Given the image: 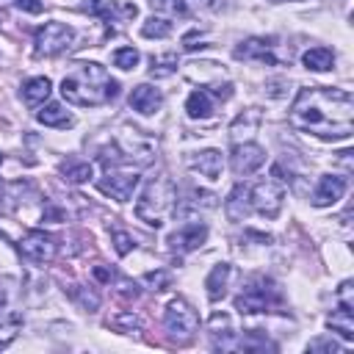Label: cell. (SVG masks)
<instances>
[{
  "instance_id": "obj_1",
  "label": "cell",
  "mask_w": 354,
  "mask_h": 354,
  "mask_svg": "<svg viewBox=\"0 0 354 354\" xmlns=\"http://www.w3.org/2000/svg\"><path fill=\"white\" fill-rule=\"evenodd\" d=\"M290 124L318 138H348L354 130V100L346 88H299L290 105Z\"/></svg>"
},
{
  "instance_id": "obj_2",
  "label": "cell",
  "mask_w": 354,
  "mask_h": 354,
  "mask_svg": "<svg viewBox=\"0 0 354 354\" xmlns=\"http://www.w3.org/2000/svg\"><path fill=\"white\" fill-rule=\"evenodd\" d=\"M119 94V83L97 61L75 64L61 80V97L80 108H97Z\"/></svg>"
},
{
  "instance_id": "obj_3",
  "label": "cell",
  "mask_w": 354,
  "mask_h": 354,
  "mask_svg": "<svg viewBox=\"0 0 354 354\" xmlns=\"http://www.w3.org/2000/svg\"><path fill=\"white\" fill-rule=\"evenodd\" d=\"M174 205H177V185L166 174H160L144 185L136 202V216L149 227H160L166 216L174 210Z\"/></svg>"
},
{
  "instance_id": "obj_4",
  "label": "cell",
  "mask_w": 354,
  "mask_h": 354,
  "mask_svg": "<svg viewBox=\"0 0 354 354\" xmlns=\"http://www.w3.org/2000/svg\"><path fill=\"white\" fill-rule=\"evenodd\" d=\"M282 307H285V304H282V293H279V288H277L271 279H266V277H254V279H249V282L241 288V293L235 296V310H238L241 315H254V313H285Z\"/></svg>"
},
{
  "instance_id": "obj_5",
  "label": "cell",
  "mask_w": 354,
  "mask_h": 354,
  "mask_svg": "<svg viewBox=\"0 0 354 354\" xmlns=\"http://www.w3.org/2000/svg\"><path fill=\"white\" fill-rule=\"evenodd\" d=\"M163 329H166L171 343L185 346L194 340V335L199 329V318L185 299H171L166 304V313H163Z\"/></svg>"
},
{
  "instance_id": "obj_6",
  "label": "cell",
  "mask_w": 354,
  "mask_h": 354,
  "mask_svg": "<svg viewBox=\"0 0 354 354\" xmlns=\"http://www.w3.org/2000/svg\"><path fill=\"white\" fill-rule=\"evenodd\" d=\"M282 199H285V185L277 177H266L260 183H254L249 188V207L257 210L266 218H277L282 210Z\"/></svg>"
},
{
  "instance_id": "obj_7",
  "label": "cell",
  "mask_w": 354,
  "mask_h": 354,
  "mask_svg": "<svg viewBox=\"0 0 354 354\" xmlns=\"http://www.w3.org/2000/svg\"><path fill=\"white\" fill-rule=\"evenodd\" d=\"M75 39V30L64 22H47L33 33V53L36 55H58L64 53Z\"/></svg>"
},
{
  "instance_id": "obj_8",
  "label": "cell",
  "mask_w": 354,
  "mask_h": 354,
  "mask_svg": "<svg viewBox=\"0 0 354 354\" xmlns=\"http://www.w3.org/2000/svg\"><path fill=\"white\" fill-rule=\"evenodd\" d=\"M138 171L136 169H122V166H111V169H105V174L97 180V188L105 194V196H111V199H116V202H127L130 196H133V191L138 188Z\"/></svg>"
},
{
  "instance_id": "obj_9",
  "label": "cell",
  "mask_w": 354,
  "mask_h": 354,
  "mask_svg": "<svg viewBox=\"0 0 354 354\" xmlns=\"http://www.w3.org/2000/svg\"><path fill=\"white\" fill-rule=\"evenodd\" d=\"M277 39L274 36H252L246 41H241L235 47V58H243V61H263V64H279V55H277Z\"/></svg>"
},
{
  "instance_id": "obj_10",
  "label": "cell",
  "mask_w": 354,
  "mask_h": 354,
  "mask_svg": "<svg viewBox=\"0 0 354 354\" xmlns=\"http://www.w3.org/2000/svg\"><path fill=\"white\" fill-rule=\"evenodd\" d=\"M263 163H266V152H263V147H257V144H252V141H241V144L232 147L230 166H232V171H235L238 177H249V174H254Z\"/></svg>"
},
{
  "instance_id": "obj_11",
  "label": "cell",
  "mask_w": 354,
  "mask_h": 354,
  "mask_svg": "<svg viewBox=\"0 0 354 354\" xmlns=\"http://www.w3.org/2000/svg\"><path fill=\"white\" fill-rule=\"evenodd\" d=\"M19 252L30 260V263H50L55 254H58V243L53 235L41 232V230H33L28 232L22 241H19Z\"/></svg>"
},
{
  "instance_id": "obj_12",
  "label": "cell",
  "mask_w": 354,
  "mask_h": 354,
  "mask_svg": "<svg viewBox=\"0 0 354 354\" xmlns=\"http://www.w3.org/2000/svg\"><path fill=\"white\" fill-rule=\"evenodd\" d=\"M205 241H207V227L196 221V224H185V227H180V230L169 238V246H171V252L185 254V252L199 249Z\"/></svg>"
},
{
  "instance_id": "obj_13",
  "label": "cell",
  "mask_w": 354,
  "mask_h": 354,
  "mask_svg": "<svg viewBox=\"0 0 354 354\" xmlns=\"http://www.w3.org/2000/svg\"><path fill=\"white\" fill-rule=\"evenodd\" d=\"M346 194V177H337V174H324L313 191V205L315 207H329L335 205L337 199H343Z\"/></svg>"
},
{
  "instance_id": "obj_14",
  "label": "cell",
  "mask_w": 354,
  "mask_h": 354,
  "mask_svg": "<svg viewBox=\"0 0 354 354\" xmlns=\"http://www.w3.org/2000/svg\"><path fill=\"white\" fill-rule=\"evenodd\" d=\"M188 166H191V171H199L207 180H218L221 169H224V158L218 149H202V152L188 158Z\"/></svg>"
},
{
  "instance_id": "obj_15",
  "label": "cell",
  "mask_w": 354,
  "mask_h": 354,
  "mask_svg": "<svg viewBox=\"0 0 354 354\" xmlns=\"http://www.w3.org/2000/svg\"><path fill=\"white\" fill-rule=\"evenodd\" d=\"M207 332H210V337H213V348H221V351L238 348L235 332H232V326H230V315L213 313V315H210V324H207Z\"/></svg>"
},
{
  "instance_id": "obj_16",
  "label": "cell",
  "mask_w": 354,
  "mask_h": 354,
  "mask_svg": "<svg viewBox=\"0 0 354 354\" xmlns=\"http://www.w3.org/2000/svg\"><path fill=\"white\" fill-rule=\"evenodd\" d=\"M160 105H163V94L155 86H149V83H141V86H136L130 91V108L138 111V113H144V116L155 113Z\"/></svg>"
},
{
  "instance_id": "obj_17",
  "label": "cell",
  "mask_w": 354,
  "mask_h": 354,
  "mask_svg": "<svg viewBox=\"0 0 354 354\" xmlns=\"http://www.w3.org/2000/svg\"><path fill=\"white\" fill-rule=\"evenodd\" d=\"M257 127H260V111H257V108H249V111L238 113L235 122L230 124V138H232L235 144L249 141V138L257 133Z\"/></svg>"
},
{
  "instance_id": "obj_18",
  "label": "cell",
  "mask_w": 354,
  "mask_h": 354,
  "mask_svg": "<svg viewBox=\"0 0 354 354\" xmlns=\"http://www.w3.org/2000/svg\"><path fill=\"white\" fill-rule=\"evenodd\" d=\"M326 326L332 332H337L343 340H354V307L351 304H337L332 310V315L326 318Z\"/></svg>"
},
{
  "instance_id": "obj_19",
  "label": "cell",
  "mask_w": 354,
  "mask_h": 354,
  "mask_svg": "<svg viewBox=\"0 0 354 354\" xmlns=\"http://www.w3.org/2000/svg\"><path fill=\"white\" fill-rule=\"evenodd\" d=\"M224 210L232 221H243L249 216V185H235L224 202Z\"/></svg>"
},
{
  "instance_id": "obj_20",
  "label": "cell",
  "mask_w": 354,
  "mask_h": 354,
  "mask_svg": "<svg viewBox=\"0 0 354 354\" xmlns=\"http://www.w3.org/2000/svg\"><path fill=\"white\" fill-rule=\"evenodd\" d=\"M230 274H232V268H230L227 263L213 266V271H210V274H207V279H205V288H207V299H210V301L224 299V293H227V282H230Z\"/></svg>"
},
{
  "instance_id": "obj_21",
  "label": "cell",
  "mask_w": 354,
  "mask_h": 354,
  "mask_svg": "<svg viewBox=\"0 0 354 354\" xmlns=\"http://www.w3.org/2000/svg\"><path fill=\"white\" fill-rule=\"evenodd\" d=\"M36 122H41L44 127H58V130H66V127H72V124H75L72 113H66V111H64L58 102L44 105V108L36 113Z\"/></svg>"
},
{
  "instance_id": "obj_22",
  "label": "cell",
  "mask_w": 354,
  "mask_h": 354,
  "mask_svg": "<svg viewBox=\"0 0 354 354\" xmlns=\"http://www.w3.org/2000/svg\"><path fill=\"white\" fill-rule=\"evenodd\" d=\"M50 91H53V83H50V77H30V80L22 86V100H25L30 108H36V105L47 102Z\"/></svg>"
},
{
  "instance_id": "obj_23",
  "label": "cell",
  "mask_w": 354,
  "mask_h": 354,
  "mask_svg": "<svg viewBox=\"0 0 354 354\" xmlns=\"http://www.w3.org/2000/svg\"><path fill=\"white\" fill-rule=\"evenodd\" d=\"M185 111L191 119H207L213 113V100H210V91L207 88H196L191 91V97L185 100Z\"/></svg>"
},
{
  "instance_id": "obj_24",
  "label": "cell",
  "mask_w": 354,
  "mask_h": 354,
  "mask_svg": "<svg viewBox=\"0 0 354 354\" xmlns=\"http://www.w3.org/2000/svg\"><path fill=\"white\" fill-rule=\"evenodd\" d=\"M301 64H304L307 69H313V72H326V69H332V64H335V53H332L329 47H310V50L301 55Z\"/></svg>"
},
{
  "instance_id": "obj_25",
  "label": "cell",
  "mask_w": 354,
  "mask_h": 354,
  "mask_svg": "<svg viewBox=\"0 0 354 354\" xmlns=\"http://www.w3.org/2000/svg\"><path fill=\"white\" fill-rule=\"evenodd\" d=\"M61 171H64V177H66L69 183H75V185L88 183L91 174H94L91 163H83V160H64V163H61Z\"/></svg>"
},
{
  "instance_id": "obj_26",
  "label": "cell",
  "mask_w": 354,
  "mask_h": 354,
  "mask_svg": "<svg viewBox=\"0 0 354 354\" xmlns=\"http://www.w3.org/2000/svg\"><path fill=\"white\" fill-rule=\"evenodd\" d=\"M83 11H88L91 17L105 19L108 25L116 22V0H83Z\"/></svg>"
},
{
  "instance_id": "obj_27",
  "label": "cell",
  "mask_w": 354,
  "mask_h": 354,
  "mask_svg": "<svg viewBox=\"0 0 354 354\" xmlns=\"http://www.w3.org/2000/svg\"><path fill=\"white\" fill-rule=\"evenodd\" d=\"M19 326H22V318H19L17 313H3V315H0V351L17 337Z\"/></svg>"
},
{
  "instance_id": "obj_28",
  "label": "cell",
  "mask_w": 354,
  "mask_h": 354,
  "mask_svg": "<svg viewBox=\"0 0 354 354\" xmlns=\"http://www.w3.org/2000/svg\"><path fill=\"white\" fill-rule=\"evenodd\" d=\"M141 33L147 36V39H166L169 33H171V22L166 19V17H149L144 25H141Z\"/></svg>"
},
{
  "instance_id": "obj_29",
  "label": "cell",
  "mask_w": 354,
  "mask_h": 354,
  "mask_svg": "<svg viewBox=\"0 0 354 354\" xmlns=\"http://www.w3.org/2000/svg\"><path fill=\"white\" fill-rule=\"evenodd\" d=\"M111 58H113V66H119V69H136L141 61L136 47H119V50H113Z\"/></svg>"
},
{
  "instance_id": "obj_30",
  "label": "cell",
  "mask_w": 354,
  "mask_h": 354,
  "mask_svg": "<svg viewBox=\"0 0 354 354\" xmlns=\"http://www.w3.org/2000/svg\"><path fill=\"white\" fill-rule=\"evenodd\" d=\"M149 6L155 11H163V14H171V17H185L188 14L185 0H149Z\"/></svg>"
},
{
  "instance_id": "obj_31",
  "label": "cell",
  "mask_w": 354,
  "mask_h": 354,
  "mask_svg": "<svg viewBox=\"0 0 354 354\" xmlns=\"http://www.w3.org/2000/svg\"><path fill=\"white\" fill-rule=\"evenodd\" d=\"M69 293H72V296L80 301V307H83V310H88V313H94V310L100 307V296H97V293H86V290H77V285H72V288H69Z\"/></svg>"
},
{
  "instance_id": "obj_32",
  "label": "cell",
  "mask_w": 354,
  "mask_h": 354,
  "mask_svg": "<svg viewBox=\"0 0 354 354\" xmlns=\"http://www.w3.org/2000/svg\"><path fill=\"white\" fill-rule=\"evenodd\" d=\"M111 326H113V329H122V332H133V329L141 326V321H138L133 313H119V315L111 318Z\"/></svg>"
},
{
  "instance_id": "obj_33",
  "label": "cell",
  "mask_w": 354,
  "mask_h": 354,
  "mask_svg": "<svg viewBox=\"0 0 354 354\" xmlns=\"http://www.w3.org/2000/svg\"><path fill=\"white\" fill-rule=\"evenodd\" d=\"M177 69V55H166V58H152V75L155 77H163V75H171Z\"/></svg>"
},
{
  "instance_id": "obj_34",
  "label": "cell",
  "mask_w": 354,
  "mask_h": 354,
  "mask_svg": "<svg viewBox=\"0 0 354 354\" xmlns=\"http://www.w3.org/2000/svg\"><path fill=\"white\" fill-rule=\"evenodd\" d=\"M144 282L152 285L155 290H163V288H169V274L166 271H149V274H144Z\"/></svg>"
},
{
  "instance_id": "obj_35",
  "label": "cell",
  "mask_w": 354,
  "mask_h": 354,
  "mask_svg": "<svg viewBox=\"0 0 354 354\" xmlns=\"http://www.w3.org/2000/svg\"><path fill=\"white\" fill-rule=\"evenodd\" d=\"M113 243H116V252H119V254H127V252L133 249V238H130L127 232H122V230L113 232Z\"/></svg>"
},
{
  "instance_id": "obj_36",
  "label": "cell",
  "mask_w": 354,
  "mask_h": 354,
  "mask_svg": "<svg viewBox=\"0 0 354 354\" xmlns=\"http://www.w3.org/2000/svg\"><path fill=\"white\" fill-rule=\"evenodd\" d=\"M14 3H17L19 11H28V14H41L44 11L41 0H14Z\"/></svg>"
},
{
  "instance_id": "obj_37",
  "label": "cell",
  "mask_w": 354,
  "mask_h": 354,
  "mask_svg": "<svg viewBox=\"0 0 354 354\" xmlns=\"http://www.w3.org/2000/svg\"><path fill=\"white\" fill-rule=\"evenodd\" d=\"M94 277H97L100 282H111V279H113V271H108V268H102V266H94Z\"/></svg>"
},
{
  "instance_id": "obj_38",
  "label": "cell",
  "mask_w": 354,
  "mask_h": 354,
  "mask_svg": "<svg viewBox=\"0 0 354 354\" xmlns=\"http://www.w3.org/2000/svg\"><path fill=\"white\" fill-rule=\"evenodd\" d=\"M310 348H324V351H340V346H337L335 340H318V343H313Z\"/></svg>"
},
{
  "instance_id": "obj_39",
  "label": "cell",
  "mask_w": 354,
  "mask_h": 354,
  "mask_svg": "<svg viewBox=\"0 0 354 354\" xmlns=\"http://www.w3.org/2000/svg\"><path fill=\"white\" fill-rule=\"evenodd\" d=\"M199 3H202V6H207V8H218L224 0H199Z\"/></svg>"
},
{
  "instance_id": "obj_40",
  "label": "cell",
  "mask_w": 354,
  "mask_h": 354,
  "mask_svg": "<svg viewBox=\"0 0 354 354\" xmlns=\"http://www.w3.org/2000/svg\"><path fill=\"white\" fill-rule=\"evenodd\" d=\"M0 238H3V241H6V232H3V230H0Z\"/></svg>"
},
{
  "instance_id": "obj_41",
  "label": "cell",
  "mask_w": 354,
  "mask_h": 354,
  "mask_svg": "<svg viewBox=\"0 0 354 354\" xmlns=\"http://www.w3.org/2000/svg\"><path fill=\"white\" fill-rule=\"evenodd\" d=\"M274 3H285V0H274Z\"/></svg>"
},
{
  "instance_id": "obj_42",
  "label": "cell",
  "mask_w": 354,
  "mask_h": 354,
  "mask_svg": "<svg viewBox=\"0 0 354 354\" xmlns=\"http://www.w3.org/2000/svg\"><path fill=\"white\" fill-rule=\"evenodd\" d=\"M0 163H3V155H0Z\"/></svg>"
}]
</instances>
